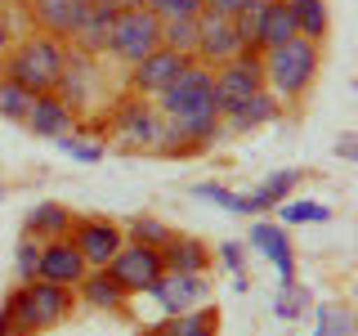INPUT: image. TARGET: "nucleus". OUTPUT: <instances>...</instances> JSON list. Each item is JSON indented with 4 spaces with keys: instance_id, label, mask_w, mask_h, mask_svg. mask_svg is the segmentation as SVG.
Returning a JSON list of instances; mask_svg holds the SVG:
<instances>
[{
    "instance_id": "obj_6",
    "label": "nucleus",
    "mask_w": 358,
    "mask_h": 336,
    "mask_svg": "<svg viewBox=\"0 0 358 336\" xmlns=\"http://www.w3.org/2000/svg\"><path fill=\"white\" fill-rule=\"evenodd\" d=\"M112 126H117L121 139H126V148H162L166 153V144H171L162 112H157V104H148L143 94L121 99L117 112H112Z\"/></svg>"
},
{
    "instance_id": "obj_3",
    "label": "nucleus",
    "mask_w": 358,
    "mask_h": 336,
    "mask_svg": "<svg viewBox=\"0 0 358 336\" xmlns=\"http://www.w3.org/2000/svg\"><path fill=\"white\" fill-rule=\"evenodd\" d=\"M72 300L76 291L72 287H59L50 278H27L14 296H9V336H36V332H50L72 314Z\"/></svg>"
},
{
    "instance_id": "obj_13",
    "label": "nucleus",
    "mask_w": 358,
    "mask_h": 336,
    "mask_svg": "<svg viewBox=\"0 0 358 336\" xmlns=\"http://www.w3.org/2000/svg\"><path fill=\"white\" fill-rule=\"evenodd\" d=\"M184 63H188L184 54L166 50V45H162V50H152L148 59H139V63L130 67V94L157 99V94H162V90L171 85V81H175L179 72H184Z\"/></svg>"
},
{
    "instance_id": "obj_28",
    "label": "nucleus",
    "mask_w": 358,
    "mask_h": 336,
    "mask_svg": "<svg viewBox=\"0 0 358 336\" xmlns=\"http://www.w3.org/2000/svg\"><path fill=\"white\" fill-rule=\"evenodd\" d=\"M313 336H354V309L341 305V300H331V305L318 309V328Z\"/></svg>"
},
{
    "instance_id": "obj_7",
    "label": "nucleus",
    "mask_w": 358,
    "mask_h": 336,
    "mask_svg": "<svg viewBox=\"0 0 358 336\" xmlns=\"http://www.w3.org/2000/svg\"><path fill=\"white\" fill-rule=\"evenodd\" d=\"M255 90H264V63L260 54H238V59L220 63L215 67V104H220V117L229 108H238L242 99H251Z\"/></svg>"
},
{
    "instance_id": "obj_19",
    "label": "nucleus",
    "mask_w": 358,
    "mask_h": 336,
    "mask_svg": "<svg viewBox=\"0 0 358 336\" xmlns=\"http://www.w3.org/2000/svg\"><path fill=\"white\" fill-rule=\"evenodd\" d=\"M166 274H206L210 269V246L193 238V233H171V242L162 246Z\"/></svg>"
},
{
    "instance_id": "obj_26",
    "label": "nucleus",
    "mask_w": 358,
    "mask_h": 336,
    "mask_svg": "<svg viewBox=\"0 0 358 336\" xmlns=\"http://www.w3.org/2000/svg\"><path fill=\"white\" fill-rule=\"evenodd\" d=\"M162 45L175 54H184V59H193L197 50V18H171L162 22Z\"/></svg>"
},
{
    "instance_id": "obj_16",
    "label": "nucleus",
    "mask_w": 358,
    "mask_h": 336,
    "mask_svg": "<svg viewBox=\"0 0 358 336\" xmlns=\"http://www.w3.org/2000/svg\"><path fill=\"white\" fill-rule=\"evenodd\" d=\"M251 246L278 269V274H282V283H291V278H296V246H291V238H287L282 224L255 220V224H251Z\"/></svg>"
},
{
    "instance_id": "obj_4",
    "label": "nucleus",
    "mask_w": 358,
    "mask_h": 336,
    "mask_svg": "<svg viewBox=\"0 0 358 336\" xmlns=\"http://www.w3.org/2000/svg\"><path fill=\"white\" fill-rule=\"evenodd\" d=\"M260 63H264V90L278 104H300L318 81V45L305 36L278 45V50H264Z\"/></svg>"
},
{
    "instance_id": "obj_8",
    "label": "nucleus",
    "mask_w": 358,
    "mask_h": 336,
    "mask_svg": "<svg viewBox=\"0 0 358 336\" xmlns=\"http://www.w3.org/2000/svg\"><path fill=\"white\" fill-rule=\"evenodd\" d=\"M108 269H112V278L126 287V296H139V291H148L157 278L166 274V265H162V246L121 242V251L108 260Z\"/></svg>"
},
{
    "instance_id": "obj_23",
    "label": "nucleus",
    "mask_w": 358,
    "mask_h": 336,
    "mask_svg": "<svg viewBox=\"0 0 358 336\" xmlns=\"http://www.w3.org/2000/svg\"><path fill=\"white\" fill-rule=\"evenodd\" d=\"M152 336H220V309L201 305V309H184V314H166V323Z\"/></svg>"
},
{
    "instance_id": "obj_15",
    "label": "nucleus",
    "mask_w": 358,
    "mask_h": 336,
    "mask_svg": "<svg viewBox=\"0 0 358 336\" xmlns=\"http://www.w3.org/2000/svg\"><path fill=\"white\" fill-rule=\"evenodd\" d=\"M143 296H152L166 314H184L206 300V274H162Z\"/></svg>"
},
{
    "instance_id": "obj_38",
    "label": "nucleus",
    "mask_w": 358,
    "mask_h": 336,
    "mask_svg": "<svg viewBox=\"0 0 358 336\" xmlns=\"http://www.w3.org/2000/svg\"><path fill=\"white\" fill-rule=\"evenodd\" d=\"M336 153H341V157H345V162H358V139H354V134H350V130H345V134H341V139H336Z\"/></svg>"
},
{
    "instance_id": "obj_12",
    "label": "nucleus",
    "mask_w": 358,
    "mask_h": 336,
    "mask_svg": "<svg viewBox=\"0 0 358 336\" xmlns=\"http://www.w3.org/2000/svg\"><path fill=\"white\" fill-rule=\"evenodd\" d=\"M94 0H27V14L36 22V31L45 36H59L63 45L72 41V31L81 27V18L90 14Z\"/></svg>"
},
{
    "instance_id": "obj_25",
    "label": "nucleus",
    "mask_w": 358,
    "mask_h": 336,
    "mask_svg": "<svg viewBox=\"0 0 358 336\" xmlns=\"http://www.w3.org/2000/svg\"><path fill=\"white\" fill-rule=\"evenodd\" d=\"M300 179H305V175L291 171V166H287V171H273L260 188H255V193H246V206H251V216H264V211H273L278 202H287V193L300 184Z\"/></svg>"
},
{
    "instance_id": "obj_31",
    "label": "nucleus",
    "mask_w": 358,
    "mask_h": 336,
    "mask_svg": "<svg viewBox=\"0 0 358 336\" xmlns=\"http://www.w3.org/2000/svg\"><path fill=\"white\" fill-rule=\"evenodd\" d=\"M31 108V94L22 90L18 81H9V76H0V117L5 121H22Z\"/></svg>"
},
{
    "instance_id": "obj_21",
    "label": "nucleus",
    "mask_w": 358,
    "mask_h": 336,
    "mask_svg": "<svg viewBox=\"0 0 358 336\" xmlns=\"http://www.w3.org/2000/svg\"><path fill=\"white\" fill-rule=\"evenodd\" d=\"M112 14H117V9H108V5H90V14L81 18V27L72 31V50H81V54H90V59H94V54H108V36H112Z\"/></svg>"
},
{
    "instance_id": "obj_29",
    "label": "nucleus",
    "mask_w": 358,
    "mask_h": 336,
    "mask_svg": "<svg viewBox=\"0 0 358 336\" xmlns=\"http://www.w3.org/2000/svg\"><path fill=\"white\" fill-rule=\"evenodd\" d=\"M305 309H309V287H300L296 278L282 283V291H278V300H273V314L282 323H296V318H305Z\"/></svg>"
},
{
    "instance_id": "obj_37",
    "label": "nucleus",
    "mask_w": 358,
    "mask_h": 336,
    "mask_svg": "<svg viewBox=\"0 0 358 336\" xmlns=\"http://www.w3.org/2000/svg\"><path fill=\"white\" fill-rule=\"evenodd\" d=\"M206 9L210 14H224V18H238L246 9V0H206Z\"/></svg>"
},
{
    "instance_id": "obj_32",
    "label": "nucleus",
    "mask_w": 358,
    "mask_h": 336,
    "mask_svg": "<svg viewBox=\"0 0 358 336\" xmlns=\"http://www.w3.org/2000/svg\"><path fill=\"white\" fill-rule=\"evenodd\" d=\"M59 153H67L72 162H85V166H94V162L108 157V148L99 139H81V134H59Z\"/></svg>"
},
{
    "instance_id": "obj_34",
    "label": "nucleus",
    "mask_w": 358,
    "mask_h": 336,
    "mask_svg": "<svg viewBox=\"0 0 358 336\" xmlns=\"http://www.w3.org/2000/svg\"><path fill=\"white\" fill-rule=\"evenodd\" d=\"M193 193H197V197H206V202H215V206H224V211H233V216H251L246 197H242V193H233V188H224V184H197Z\"/></svg>"
},
{
    "instance_id": "obj_35",
    "label": "nucleus",
    "mask_w": 358,
    "mask_h": 336,
    "mask_svg": "<svg viewBox=\"0 0 358 336\" xmlns=\"http://www.w3.org/2000/svg\"><path fill=\"white\" fill-rule=\"evenodd\" d=\"M36 265H41V242L22 233V242H18V251H14V269H18L22 283H27V278H36Z\"/></svg>"
},
{
    "instance_id": "obj_2",
    "label": "nucleus",
    "mask_w": 358,
    "mask_h": 336,
    "mask_svg": "<svg viewBox=\"0 0 358 336\" xmlns=\"http://www.w3.org/2000/svg\"><path fill=\"white\" fill-rule=\"evenodd\" d=\"M63 63H67V45L59 36L31 31V36L14 41L5 54H0V76L18 81L27 94H50V90H59Z\"/></svg>"
},
{
    "instance_id": "obj_36",
    "label": "nucleus",
    "mask_w": 358,
    "mask_h": 336,
    "mask_svg": "<svg viewBox=\"0 0 358 336\" xmlns=\"http://www.w3.org/2000/svg\"><path fill=\"white\" fill-rule=\"evenodd\" d=\"M220 260L229 265L233 274H242V260H246V255H242V242H224V246H220Z\"/></svg>"
},
{
    "instance_id": "obj_39",
    "label": "nucleus",
    "mask_w": 358,
    "mask_h": 336,
    "mask_svg": "<svg viewBox=\"0 0 358 336\" xmlns=\"http://www.w3.org/2000/svg\"><path fill=\"white\" fill-rule=\"evenodd\" d=\"M14 45V31H9V18H5V9H0V54Z\"/></svg>"
},
{
    "instance_id": "obj_18",
    "label": "nucleus",
    "mask_w": 358,
    "mask_h": 336,
    "mask_svg": "<svg viewBox=\"0 0 358 336\" xmlns=\"http://www.w3.org/2000/svg\"><path fill=\"white\" fill-rule=\"evenodd\" d=\"M296 36H300V31H296V18H291L287 0H264L260 22H255V54L278 50V45H287V41H296Z\"/></svg>"
},
{
    "instance_id": "obj_14",
    "label": "nucleus",
    "mask_w": 358,
    "mask_h": 336,
    "mask_svg": "<svg viewBox=\"0 0 358 336\" xmlns=\"http://www.w3.org/2000/svg\"><path fill=\"white\" fill-rule=\"evenodd\" d=\"M22 126H27L31 134H41V139H59V134H72L76 108L67 104L59 90H50V94H31V108H27V117H22Z\"/></svg>"
},
{
    "instance_id": "obj_22",
    "label": "nucleus",
    "mask_w": 358,
    "mask_h": 336,
    "mask_svg": "<svg viewBox=\"0 0 358 336\" xmlns=\"http://www.w3.org/2000/svg\"><path fill=\"white\" fill-rule=\"evenodd\" d=\"M72 211L63 206V202H41V206L27 211V220H22V233L36 242H50V238H67L72 233Z\"/></svg>"
},
{
    "instance_id": "obj_27",
    "label": "nucleus",
    "mask_w": 358,
    "mask_h": 336,
    "mask_svg": "<svg viewBox=\"0 0 358 336\" xmlns=\"http://www.w3.org/2000/svg\"><path fill=\"white\" fill-rule=\"evenodd\" d=\"M273 211L282 216V229H291V224H327L331 220L327 202H278Z\"/></svg>"
},
{
    "instance_id": "obj_9",
    "label": "nucleus",
    "mask_w": 358,
    "mask_h": 336,
    "mask_svg": "<svg viewBox=\"0 0 358 336\" xmlns=\"http://www.w3.org/2000/svg\"><path fill=\"white\" fill-rule=\"evenodd\" d=\"M67 238L76 242V251L85 255L90 269H108V260L121 251V242H126V229H121L117 220H99V216H76L72 220V233Z\"/></svg>"
},
{
    "instance_id": "obj_1",
    "label": "nucleus",
    "mask_w": 358,
    "mask_h": 336,
    "mask_svg": "<svg viewBox=\"0 0 358 336\" xmlns=\"http://www.w3.org/2000/svg\"><path fill=\"white\" fill-rule=\"evenodd\" d=\"M157 112H162L166 134H171L166 153H175V144L206 148V144L224 130L220 126V104H215V67L188 59L184 72L157 94Z\"/></svg>"
},
{
    "instance_id": "obj_11",
    "label": "nucleus",
    "mask_w": 358,
    "mask_h": 336,
    "mask_svg": "<svg viewBox=\"0 0 358 336\" xmlns=\"http://www.w3.org/2000/svg\"><path fill=\"white\" fill-rule=\"evenodd\" d=\"M90 274V265H85V255L76 251V242L72 238H50V242H41V265H36V278H50V283H59V287H72Z\"/></svg>"
},
{
    "instance_id": "obj_5",
    "label": "nucleus",
    "mask_w": 358,
    "mask_h": 336,
    "mask_svg": "<svg viewBox=\"0 0 358 336\" xmlns=\"http://www.w3.org/2000/svg\"><path fill=\"white\" fill-rule=\"evenodd\" d=\"M152 50H162V18L152 9L134 5V9H117L112 14V36H108V54L121 63H139Z\"/></svg>"
},
{
    "instance_id": "obj_10",
    "label": "nucleus",
    "mask_w": 358,
    "mask_h": 336,
    "mask_svg": "<svg viewBox=\"0 0 358 336\" xmlns=\"http://www.w3.org/2000/svg\"><path fill=\"white\" fill-rule=\"evenodd\" d=\"M238 54H246V50H242V36H238V27H233V18L201 9L197 14V50H193V59L206 63V67H220V63L238 59Z\"/></svg>"
},
{
    "instance_id": "obj_40",
    "label": "nucleus",
    "mask_w": 358,
    "mask_h": 336,
    "mask_svg": "<svg viewBox=\"0 0 358 336\" xmlns=\"http://www.w3.org/2000/svg\"><path fill=\"white\" fill-rule=\"evenodd\" d=\"M99 5H108V9H134V5H143V0H99Z\"/></svg>"
},
{
    "instance_id": "obj_33",
    "label": "nucleus",
    "mask_w": 358,
    "mask_h": 336,
    "mask_svg": "<svg viewBox=\"0 0 358 336\" xmlns=\"http://www.w3.org/2000/svg\"><path fill=\"white\" fill-rule=\"evenodd\" d=\"M143 9H152L162 22H171V18H197L206 9V0H143Z\"/></svg>"
},
{
    "instance_id": "obj_17",
    "label": "nucleus",
    "mask_w": 358,
    "mask_h": 336,
    "mask_svg": "<svg viewBox=\"0 0 358 336\" xmlns=\"http://www.w3.org/2000/svg\"><path fill=\"white\" fill-rule=\"evenodd\" d=\"M278 112H282V104H278L268 90H255L251 99H242L238 108L224 112L220 126L233 130V134H246V130H260V126H268V121H278Z\"/></svg>"
},
{
    "instance_id": "obj_41",
    "label": "nucleus",
    "mask_w": 358,
    "mask_h": 336,
    "mask_svg": "<svg viewBox=\"0 0 358 336\" xmlns=\"http://www.w3.org/2000/svg\"><path fill=\"white\" fill-rule=\"evenodd\" d=\"M0 336H9V314L0 309Z\"/></svg>"
},
{
    "instance_id": "obj_24",
    "label": "nucleus",
    "mask_w": 358,
    "mask_h": 336,
    "mask_svg": "<svg viewBox=\"0 0 358 336\" xmlns=\"http://www.w3.org/2000/svg\"><path fill=\"white\" fill-rule=\"evenodd\" d=\"M291 5V18H296V31L313 45L327 41L331 31V14H327V0H287Z\"/></svg>"
},
{
    "instance_id": "obj_20",
    "label": "nucleus",
    "mask_w": 358,
    "mask_h": 336,
    "mask_svg": "<svg viewBox=\"0 0 358 336\" xmlns=\"http://www.w3.org/2000/svg\"><path fill=\"white\" fill-rule=\"evenodd\" d=\"M76 296L85 300V305H94V309H108V314H117V309H126V287L112 278V269H90V274L76 283Z\"/></svg>"
},
{
    "instance_id": "obj_30",
    "label": "nucleus",
    "mask_w": 358,
    "mask_h": 336,
    "mask_svg": "<svg viewBox=\"0 0 358 336\" xmlns=\"http://www.w3.org/2000/svg\"><path fill=\"white\" fill-rule=\"evenodd\" d=\"M171 224L157 220V216H134L130 220V242H143V246H166L171 242Z\"/></svg>"
}]
</instances>
